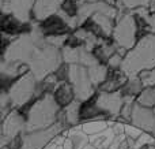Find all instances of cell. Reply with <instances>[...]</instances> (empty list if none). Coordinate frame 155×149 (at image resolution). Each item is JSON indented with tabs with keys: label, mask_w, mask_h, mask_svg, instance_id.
<instances>
[{
	"label": "cell",
	"mask_w": 155,
	"mask_h": 149,
	"mask_svg": "<svg viewBox=\"0 0 155 149\" xmlns=\"http://www.w3.org/2000/svg\"><path fill=\"white\" fill-rule=\"evenodd\" d=\"M155 67V33H147L124 56L121 70L128 77Z\"/></svg>",
	"instance_id": "1"
},
{
	"label": "cell",
	"mask_w": 155,
	"mask_h": 149,
	"mask_svg": "<svg viewBox=\"0 0 155 149\" xmlns=\"http://www.w3.org/2000/svg\"><path fill=\"white\" fill-rule=\"evenodd\" d=\"M61 107L54 100L53 93H46L37 99L26 116V131L40 130L57 122V116Z\"/></svg>",
	"instance_id": "2"
},
{
	"label": "cell",
	"mask_w": 155,
	"mask_h": 149,
	"mask_svg": "<svg viewBox=\"0 0 155 149\" xmlns=\"http://www.w3.org/2000/svg\"><path fill=\"white\" fill-rule=\"evenodd\" d=\"M63 62L64 59H63V54L59 49V47L49 44L46 38L44 37L38 48L35 49L29 66L30 71L35 75V78L41 81L48 74L54 73Z\"/></svg>",
	"instance_id": "3"
},
{
	"label": "cell",
	"mask_w": 155,
	"mask_h": 149,
	"mask_svg": "<svg viewBox=\"0 0 155 149\" xmlns=\"http://www.w3.org/2000/svg\"><path fill=\"white\" fill-rule=\"evenodd\" d=\"M112 38L118 47L127 49H132L139 41V26L136 22V16L132 11H120L116 19L114 29L112 33Z\"/></svg>",
	"instance_id": "4"
},
{
	"label": "cell",
	"mask_w": 155,
	"mask_h": 149,
	"mask_svg": "<svg viewBox=\"0 0 155 149\" xmlns=\"http://www.w3.org/2000/svg\"><path fill=\"white\" fill-rule=\"evenodd\" d=\"M37 81L35 75L29 71V73L21 75L5 92L8 93L11 99L14 108H19V107L25 106L26 103L31 101L33 99H35V86H37Z\"/></svg>",
	"instance_id": "5"
},
{
	"label": "cell",
	"mask_w": 155,
	"mask_h": 149,
	"mask_svg": "<svg viewBox=\"0 0 155 149\" xmlns=\"http://www.w3.org/2000/svg\"><path fill=\"white\" fill-rule=\"evenodd\" d=\"M65 127L60 122L45 129L33 131H25L22 134V148L21 149H44L57 134L63 133Z\"/></svg>",
	"instance_id": "6"
},
{
	"label": "cell",
	"mask_w": 155,
	"mask_h": 149,
	"mask_svg": "<svg viewBox=\"0 0 155 149\" xmlns=\"http://www.w3.org/2000/svg\"><path fill=\"white\" fill-rule=\"evenodd\" d=\"M70 82L72 84L74 90H75L76 99L80 101H84L90 99L94 95L95 86L93 85L88 75V70L86 66L79 64V63H72L71 64V77Z\"/></svg>",
	"instance_id": "7"
},
{
	"label": "cell",
	"mask_w": 155,
	"mask_h": 149,
	"mask_svg": "<svg viewBox=\"0 0 155 149\" xmlns=\"http://www.w3.org/2000/svg\"><path fill=\"white\" fill-rule=\"evenodd\" d=\"M41 36L44 37H54V36H67L72 32L70 25L59 12L46 16L42 21H37V26H34Z\"/></svg>",
	"instance_id": "8"
},
{
	"label": "cell",
	"mask_w": 155,
	"mask_h": 149,
	"mask_svg": "<svg viewBox=\"0 0 155 149\" xmlns=\"http://www.w3.org/2000/svg\"><path fill=\"white\" fill-rule=\"evenodd\" d=\"M97 101H98V106L109 115L110 119H117L120 116L125 97L121 93V90H116V92H101V90H98L97 92Z\"/></svg>",
	"instance_id": "9"
},
{
	"label": "cell",
	"mask_w": 155,
	"mask_h": 149,
	"mask_svg": "<svg viewBox=\"0 0 155 149\" xmlns=\"http://www.w3.org/2000/svg\"><path fill=\"white\" fill-rule=\"evenodd\" d=\"M35 0H2V14H12L21 21L30 22Z\"/></svg>",
	"instance_id": "10"
},
{
	"label": "cell",
	"mask_w": 155,
	"mask_h": 149,
	"mask_svg": "<svg viewBox=\"0 0 155 149\" xmlns=\"http://www.w3.org/2000/svg\"><path fill=\"white\" fill-rule=\"evenodd\" d=\"M129 122L134 123L137 127H140L142 130L153 133L155 129V111L151 107L142 106L140 103L136 101Z\"/></svg>",
	"instance_id": "11"
},
{
	"label": "cell",
	"mask_w": 155,
	"mask_h": 149,
	"mask_svg": "<svg viewBox=\"0 0 155 149\" xmlns=\"http://www.w3.org/2000/svg\"><path fill=\"white\" fill-rule=\"evenodd\" d=\"M64 0H35L33 8V19L42 21L52 14L59 12Z\"/></svg>",
	"instance_id": "12"
},
{
	"label": "cell",
	"mask_w": 155,
	"mask_h": 149,
	"mask_svg": "<svg viewBox=\"0 0 155 149\" xmlns=\"http://www.w3.org/2000/svg\"><path fill=\"white\" fill-rule=\"evenodd\" d=\"M53 96H54V100L57 101V104H59L61 108L70 106L76 99L75 90H74V86L71 82H60V84L57 85V88L54 89Z\"/></svg>",
	"instance_id": "13"
},
{
	"label": "cell",
	"mask_w": 155,
	"mask_h": 149,
	"mask_svg": "<svg viewBox=\"0 0 155 149\" xmlns=\"http://www.w3.org/2000/svg\"><path fill=\"white\" fill-rule=\"evenodd\" d=\"M116 136H117L116 131L113 130L112 126H109V127L105 129V130L90 136V142L97 149H105V148H109L110 145H112V142L114 141Z\"/></svg>",
	"instance_id": "14"
},
{
	"label": "cell",
	"mask_w": 155,
	"mask_h": 149,
	"mask_svg": "<svg viewBox=\"0 0 155 149\" xmlns=\"http://www.w3.org/2000/svg\"><path fill=\"white\" fill-rule=\"evenodd\" d=\"M144 89V84H143L142 78L139 75H132L128 78V81L125 82L123 88H121V93L124 95V97H135L137 99L139 95Z\"/></svg>",
	"instance_id": "15"
},
{
	"label": "cell",
	"mask_w": 155,
	"mask_h": 149,
	"mask_svg": "<svg viewBox=\"0 0 155 149\" xmlns=\"http://www.w3.org/2000/svg\"><path fill=\"white\" fill-rule=\"evenodd\" d=\"M87 70H88V75H90L91 82H93V85L95 88H99L104 84L107 77V73H109V67L106 64H102V63L87 67Z\"/></svg>",
	"instance_id": "16"
},
{
	"label": "cell",
	"mask_w": 155,
	"mask_h": 149,
	"mask_svg": "<svg viewBox=\"0 0 155 149\" xmlns=\"http://www.w3.org/2000/svg\"><path fill=\"white\" fill-rule=\"evenodd\" d=\"M107 127H109V119H93V120H86V122L82 123V129L88 136L97 134Z\"/></svg>",
	"instance_id": "17"
},
{
	"label": "cell",
	"mask_w": 155,
	"mask_h": 149,
	"mask_svg": "<svg viewBox=\"0 0 155 149\" xmlns=\"http://www.w3.org/2000/svg\"><path fill=\"white\" fill-rule=\"evenodd\" d=\"M151 0H116V5L120 11H134L139 7H148Z\"/></svg>",
	"instance_id": "18"
},
{
	"label": "cell",
	"mask_w": 155,
	"mask_h": 149,
	"mask_svg": "<svg viewBox=\"0 0 155 149\" xmlns=\"http://www.w3.org/2000/svg\"><path fill=\"white\" fill-rule=\"evenodd\" d=\"M137 103L146 107H155V85L153 86H147L143 89V92L137 97Z\"/></svg>",
	"instance_id": "19"
},
{
	"label": "cell",
	"mask_w": 155,
	"mask_h": 149,
	"mask_svg": "<svg viewBox=\"0 0 155 149\" xmlns=\"http://www.w3.org/2000/svg\"><path fill=\"white\" fill-rule=\"evenodd\" d=\"M143 131L144 130H142L140 127L135 126L134 123H131V122L125 123V134H127V137H131V138H134V140H137L140 136H142Z\"/></svg>",
	"instance_id": "20"
},
{
	"label": "cell",
	"mask_w": 155,
	"mask_h": 149,
	"mask_svg": "<svg viewBox=\"0 0 155 149\" xmlns=\"http://www.w3.org/2000/svg\"><path fill=\"white\" fill-rule=\"evenodd\" d=\"M123 60H124L123 55H120L118 52H116L114 55H112V56L109 57V62H107L106 66L109 68H121V66H123Z\"/></svg>",
	"instance_id": "21"
},
{
	"label": "cell",
	"mask_w": 155,
	"mask_h": 149,
	"mask_svg": "<svg viewBox=\"0 0 155 149\" xmlns=\"http://www.w3.org/2000/svg\"><path fill=\"white\" fill-rule=\"evenodd\" d=\"M147 30L148 33H155V12H150L147 16Z\"/></svg>",
	"instance_id": "22"
},
{
	"label": "cell",
	"mask_w": 155,
	"mask_h": 149,
	"mask_svg": "<svg viewBox=\"0 0 155 149\" xmlns=\"http://www.w3.org/2000/svg\"><path fill=\"white\" fill-rule=\"evenodd\" d=\"M148 8H150L151 12H155V0H151L150 5H148Z\"/></svg>",
	"instance_id": "23"
},
{
	"label": "cell",
	"mask_w": 155,
	"mask_h": 149,
	"mask_svg": "<svg viewBox=\"0 0 155 149\" xmlns=\"http://www.w3.org/2000/svg\"><path fill=\"white\" fill-rule=\"evenodd\" d=\"M82 149H97V148L94 147V145L91 144V142H88V144H87V145H84V147H83Z\"/></svg>",
	"instance_id": "24"
},
{
	"label": "cell",
	"mask_w": 155,
	"mask_h": 149,
	"mask_svg": "<svg viewBox=\"0 0 155 149\" xmlns=\"http://www.w3.org/2000/svg\"><path fill=\"white\" fill-rule=\"evenodd\" d=\"M56 149H64V147H63V145H59V147H57Z\"/></svg>",
	"instance_id": "25"
},
{
	"label": "cell",
	"mask_w": 155,
	"mask_h": 149,
	"mask_svg": "<svg viewBox=\"0 0 155 149\" xmlns=\"http://www.w3.org/2000/svg\"><path fill=\"white\" fill-rule=\"evenodd\" d=\"M153 134H154V136H155V129H154V131H153Z\"/></svg>",
	"instance_id": "26"
},
{
	"label": "cell",
	"mask_w": 155,
	"mask_h": 149,
	"mask_svg": "<svg viewBox=\"0 0 155 149\" xmlns=\"http://www.w3.org/2000/svg\"><path fill=\"white\" fill-rule=\"evenodd\" d=\"M105 149H110V148H105Z\"/></svg>",
	"instance_id": "27"
}]
</instances>
